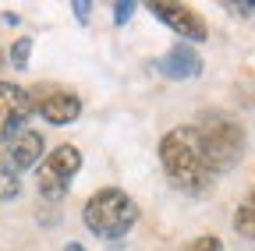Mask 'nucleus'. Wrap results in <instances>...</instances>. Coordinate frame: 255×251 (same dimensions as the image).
<instances>
[{
    "mask_svg": "<svg viewBox=\"0 0 255 251\" xmlns=\"http://www.w3.org/2000/svg\"><path fill=\"white\" fill-rule=\"evenodd\" d=\"M159 160H163L170 184L188 191V195H202L216 177L195 124H181V128L167 131L163 142H159Z\"/></svg>",
    "mask_w": 255,
    "mask_h": 251,
    "instance_id": "f257e3e1",
    "label": "nucleus"
},
{
    "mask_svg": "<svg viewBox=\"0 0 255 251\" xmlns=\"http://www.w3.org/2000/svg\"><path fill=\"white\" fill-rule=\"evenodd\" d=\"M82 219H85V227H89L92 234L114 241V237H124L128 230L135 227L138 205H135L131 195H124L121 187H103V191H96V195L85 202Z\"/></svg>",
    "mask_w": 255,
    "mask_h": 251,
    "instance_id": "f03ea898",
    "label": "nucleus"
},
{
    "mask_svg": "<svg viewBox=\"0 0 255 251\" xmlns=\"http://www.w3.org/2000/svg\"><path fill=\"white\" fill-rule=\"evenodd\" d=\"M195 128H199V138L206 145V156H209V163H213L216 173L231 170L241 160V152H245V131H241L238 120L223 117V113H206L202 124H195Z\"/></svg>",
    "mask_w": 255,
    "mask_h": 251,
    "instance_id": "7ed1b4c3",
    "label": "nucleus"
},
{
    "mask_svg": "<svg viewBox=\"0 0 255 251\" xmlns=\"http://www.w3.org/2000/svg\"><path fill=\"white\" fill-rule=\"evenodd\" d=\"M82 170V152L75 145H57L39 167V195L46 202H60L71 187V177Z\"/></svg>",
    "mask_w": 255,
    "mask_h": 251,
    "instance_id": "20e7f679",
    "label": "nucleus"
},
{
    "mask_svg": "<svg viewBox=\"0 0 255 251\" xmlns=\"http://www.w3.org/2000/svg\"><path fill=\"white\" fill-rule=\"evenodd\" d=\"M32 92L14 85V82H0V142H11L25 120L32 117Z\"/></svg>",
    "mask_w": 255,
    "mask_h": 251,
    "instance_id": "39448f33",
    "label": "nucleus"
},
{
    "mask_svg": "<svg viewBox=\"0 0 255 251\" xmlns=\"http://www.w3.org/2000/svg\"><path fill=\"white\" fill-rule=\"evenodd\" d=\"M32 106H36V113L50 124H57V128H64V124H75L78 113H82V99L75 96V92L68 88H32Z\"/></svg>",
    "mask_w": 255,
    "mask_h": 251,
    "instance_id": "423d86ee",
    "label": "nucleus"
},
{
    "mask_svg": "<svg viewBox=\"0 0 255 251\" xmlns=\"http://www.w3.org/2000/svg\"><path fill=\"white\" fill-rule=\"evenodd\" d=\"M159 21H163L167 28H174L177 36H184V39H191V43H202L206 39V21H202V14H195L188 4H170V0H152V4H145Z\"/></svg>",
    "mask_w": 255,
    "mask_h": 251,
    "instance_id": "0eeeda50",
    "label": "nucleus"
},
{
    "mask_svg": "<svg viewBox=\"0 0 255 251\" xmlns=\"http://www.w3.org/2000/svg\"><path fill=\"white\" fill-rule=\"evenodd\" d=\"M43 156V135L32 131V128H21L11 142H7V163L14 170H28Z\"/></svg>",
    "mask_w": 255,
    "mask_h": 251,
    "instance_id": "6e6552de",
    "label": "nucleus"
},
{
    "mask_svg": "<svg viewBox=\"0 0 255 251\" xmlns=\"http://www.w3.org/2000/svg\"><path fill=\"white\" fill-rule=\"evenodd\" d=\"M159 71H163L167 78H195L199 71H202V60H199V53L191 50V46H174V50H167L163 53V60H159Z\"/></svg>",
    "mask_w": 255,
    "mask_h": 251,
    "instance_id": "1a4fd4ad",
    "label": "nucleus"
},
{
    "mask_svg": "<svg viewBox=\"0 0 255 251\" xmlns=\"http://www.w3.org/2000/svg\"><path fill=\"white\" fill-rule=\"evenodd\" d=\"M234 230L241 234V237H248V241H255V187L248 191V198L238 205V212H234Z\"/></svg>",
    "mask_w": 255,
    "mask_h": 251,
    "instance_id": "9d476101",
    "label": "nucleus"
},
{
    "mask_svg": "<svg viewBox=\"0 0 255 251\" xmlns=\"http://www.w3.org/2000/svg\"><path fill=\"white\" fill-rule=\"evenodd\" d=\"M18 191H21V177H18V170H14L7 160H0V202L18 198Z\"/></svg>",
    "mask_w": 255,
    "mask_h": 251,
    "instance_id": "9b49d317",
    "label": "nucleus"
},
{
    "mask_svg": "<svg viewBox=\"0 0 255 251\" xmlns=\"http://www.w3.org/2000/svg\"><path fill=\"white\" fill-rule=\"evenodd\" d=\"M28 53H32V39L21 36V39L11 46V64H14V68H28Z\"/></svg>",
    "mask_w": 255,
    "mask_h": 251,
    "instance_id": "f8f14e48",
    "label": "nucleus"
},
{
    "mask_svg": "<svg viewBox=\"0 0 255 251\" xmlns=\"http://www.w3.org/2000/svg\"><path fill=\"white\" fill-rule=\"evenodd\" d=\"M181 251H223V244H220V237L202 234V237H195V241H188Z\"/></svg>",
    "mask_w": 255,
    "mask_h": 251,
    "instance_id": "ddd939ff",
    "label": "nucleus"
},
{
    "mask_svg": "<svg viewBox=\"0 0 255 251\" xmlns=\"http://www.w3.org/2000/svg\"><path fill=\"white\" fill-rule=\"evenodd\" d=\"M131 14H135V4H131V0H121V4H114V21H117V25H124Z\"/></svg>",
    "mask_w": 255,
    "mask_h": 251,
    "instance_id": "4468645a",
    "label": "nucleus"
},
{
    "mask_svg": "<svg viewBox=\"0 0 255 251\" xmlns=\"http://www.w3.org/2000/svg\"><path fill=\"white\" fill-rule=\"evenodd\" d=\"M223 7L234 11V14H255V0H227Z\"/></svg>",
    "mask_w": 255,
    "mask_h": 251,
    "instance_id": "2eb2a0df",
    "label": "nucleus"
},
{
    "mask_svg": "<svg viewBox=\"0 0 255 251\" xmlns=\"http://www.w3.org/2000/svg\"><path fill=\"white\" fill-rule=\"evenodd\" d=\"M71 7H75V18H78V21H89V11H92V4H85V0H75Z\"/></svg>",
    "mask_w": 255,
    "mask_h": 251,
    "instance_id": "dca6fc26",
    "label": "nucleus"
},
{
    "mask_svg": "<svg viewBox=\"0 0 255 251\" xmlns=\"http://www.w3.org/2000/svg\"><path fill=\"white\" fill-rule=\"evenodd\" d=\"M64 251H85V248H82V244H75V241H71V244H68V248H64Z\"/></svg>",
    "mask_w": 255,
    "mask_h": 251,
    "instance_id": "f3484780",
    "label": "nucleus"
}]
</instances>
